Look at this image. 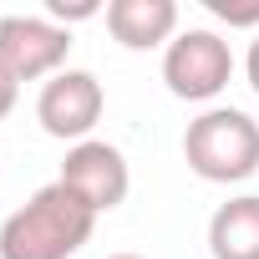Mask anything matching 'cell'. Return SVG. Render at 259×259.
Masks as SVG:
<instances>
[{
  "mask_svg": "<svg viewBox=\"0 0 259 259\" xmlns=\"http://www.w3.org/2000/svg\"><path fill=\"white\" fill-rule=\"evenodd\" d=\"M51 21L56 26H66L71 31V21H92V16H102V6H97V0H71V6H66V0H51Z\"/></svg>",
  "mask_w": 259,
  "mask_h": 259,
  "instance_id": "obj_9",
  "label": "cell"
},
{
  "mask_svg": "<svg viewBox=\"0 0 259 259\" xmlns=\"http://www.w3.org/2000/svg\"><path fill=\"white\" fill-rule=\"evenodd\" d=\"M16 97H21V81H16L6 66H0V122H6V117L16 112Z\"/></svg>",
  "mask_w": 259,
  "mask_h": 259,
  "instance_id": "obj_11",
  "label": "cell"
},
{
  "mask_svg": "<svg viewBox=\"0 0 259 259\" xmlns=\"http://www.w3.org/2000/svg\"><path fill=\"white\" fill-rule=\"evenodd\" d=\"M92 229L97 213L66 183H46L0 224V259H71Z\"/></svg>",
  "mask_w": 259,
  "mask_h": 259,
  "instance_id": "obj_1",
  "label": "cell"
},
{
  "mask_svg": "<svg viewBox=\"0 0 259 259\" xmlns=\"http://www.w3.org/2000/svg\"><path fill=\"white\" fill-rule=\"evenodd\" d=\"M102 107H107L102 81H97L92 71L66 66V71H56V76L41 87V97H36V122H41V133H51V138H61V143L76 148V143L92 138V127L102 122Z\"/></svg>",
  "mask_w": 259,
  "mask_h": 259,
  "instance_id": "obj_5",
  "label": "cell"
},
{
  "mask_svg": "<svg viewBox=\"0 0 259 259\" xmlns=\"http://www.w3.org/2000/svg\"><path fill=\"white\" fill-rule=\"evenodd\" d=\"M107 259H143V254H107Z\"/></svg>",
  "mask_w": 259,
  "mask_h": 259,
  "instance_id": "obj_13",
  "label": "cell"
},
{
  "mask_svg": "<svg viewBox=\"0 0 259 259\" xmlns=\"http://www.w3.org/2000/svg\"><path fill=\"white\" fill-rule=\"evenodd\" d=\"M71 56V31L56 26L51 16H0V66L16 81H51L66 71Z\"/></svg>",
  "mask_w": 259,
  "mask_h": 259,
  "instance_id": "obj_4",
  "label": "cell"
},
{
  "mask_svg": "<svg viewBox=\"0 0 259 259\" xmlns=\"http://www.w3.org/2000/svg\"><path fill=\"white\" fill-rule=\"evenodd\" d=\"M107 31L127 51H153L178 36V6L173 0H112L107 6Z\"/></svg>",
  "mask_w": 259,
  "mask_h": 259,
  "instance_id": "obj_7",
  "label": "cell"
},
{
  "mask_svg": "<svg viewBox=\"0 0 259 259\" xmlns=\"http://www.w3.org/2000/svg\"><path fill=\"white\" fill-rule=\"evenodd\" d=\"M183 158L203 183H244L259 173V122L239 107H208L188 122Z\"/></svg>",
  "mask_w": 259,
  "mask_h": 259,
  "instance_id": "obj_2",
  "label": "cell"
},
{
  "mask_svg": "<svg viewBox=\"0 0 259 259\" xmlns=\"http://www.w3.org/2000/svg\"><path fill=\"white\" fill-rule=\"evenodd\" d=\"M208 254L213 259H259V193H239L213 208Z\"/></svg>",
  "mask_w": 259,
  "mask_h": 259,
  "instance_id": "obj_8",
  "label": "cell"
},
{
  "mask_svg": "<svg viewBox=\"0 0 259 259\" xmlns=\"http://www.w3.org/2000/svg\"><path fill=\"white\" fill-rule=\"evenodd\" d=\"M234 76V51L219 31H178L163 46V81L178 102H213Z\"/></svg>",
  "mask_w": 259,
  "mask_h": 259,
  "instance_id": "obj_3",
  "label": "cell"
},
{
  "mask_svg": "<svg viewBox=\"0 0 259 259\" xmlns=\"http://www.w3.org/2000/svg\"><path fill=\"white\" fill-rule=\"evenodd\" d=\"M208 11L229 26H259V6H224V0H208Z\"/></svg>",
  "mask_w": 259,
  "mask_h": 259,
  "instance_id": "obj_10",
  "label": "cell"
},
{
  "mask_svg": "<svg viewBox=\"0 0 259 259\" xmlns=\"http://www.w3.org/2000/svg\"><path fill=\"white\" fill-rule=\"evenodd\" d=\"M244 71H249V87L259 92V36H254V46H249V56H244Z\"/></svg>",
  "mask_w": 259,
  "mask_h": 259,
  "instance_id": "obj_12",
  "label": "cell"
},
{
  "mask_svg": "<svg viewBox=\"0 0 259 259\" xmlns=\"http://www.w3.org/2000/svg\"><path fill=\"white\" fill-rule=\"evenodd\" d=\"M92 213H112L127 203V188H133V168H127L122 148L102 143V138H87L76 148H66V163H61V178Z\"/></svg>",
  "mask_w": 259,
  "mask_h": 259,
  "instance_id": "obj_6",
  "label": "cell"
}]
</instances>
